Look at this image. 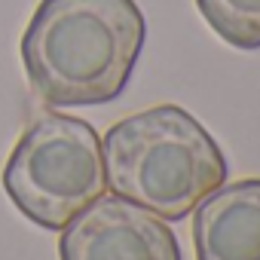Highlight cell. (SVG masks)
Masks as SVG:
<instances>
[{
	"label": "cell",
	"instance_id": "1",
	"mask_svg": "<svg viewBox=\"0 0 260 260\" xmlns=\"http://www.w3.org/2000/svg\"><path fill=\"white\" fill-rule=\"evenodd\" d=\"M147 40L135 0H40L22 64L31 92L49 107H92L122 95Z\"/></svg>",
	"mask_w": 260,
	"mask_h": 260
},
{
	"label": "cell",
	"instance_id": "2",
	"mask_svg": "<svg viewBox=\"0 0 260 260\" xmlns=\"http://www.w3.org/2000/svg\"><path fill=\"white\" fill-rule=\"evenodd\" d=\"M101 153L110 193L162 220H184L226 181V156L178 104L113 122L101 138Z\"/></svg>",
	"mask_w": 260,
	"mask_h": 260
},
{
	"label": "cell",
	"instance_id": "3",
	"mask_svg": "<svg viewBox=\"0 0 260 260\" xmlns=\"http://www.w3.org/2000/svg\"><path fill=\"white\" fill-rule=\"evenodd\" d=\"M4 190L31 223L58 233L107 193L98 132L68 113L37 116L4 166Z\"/></svg>",
	"mask_w": 260,
	"mask_h": 260
},
{
	"label": "cell",
	"instance_id": "4",
	"mask_svg": "<svg viewBox=\"0 0 260 260\" xmlns=\"http://www.w3.org/2000/svg\"><path fill=\"white\" fill-rule=\"evenodd\" d=\"M58 233L61 260H181L172 226L122 196H98Z\"/></svg>",
	"mask_w": 260,
	"mask_h": 260
},
{
	"label": "cell",
	"instance_id": "5",
	"mask_svg": "<svg viewBox=\"0 0 260 260\" xmlns=\"http://www.w3.org/2000/svg\"><path fill=\"white\" fill-rule=\"evenodd\" d=\"M193 211L196 260H260V178L223 181Z\"/></svg>",
	"mask_w": 260,
	"mask_h": 260
},
{
	"label": "cell",
	"instance_id": "6",
	"mask_svg": "<svg viewBox=\"0 0 260 260\" xmlns=\"http://www.w3.org/2000/svg\"><path fill=\"white\" fill-rule=\"evenodd\" d=\"M208 28L236 49H260V0H196Z\"/></svg>",
	"mask_w": 260,
	"mask_h": 260
}]
</instances>
